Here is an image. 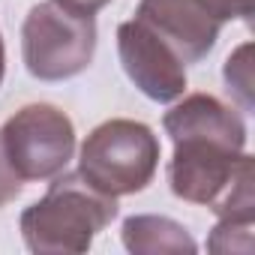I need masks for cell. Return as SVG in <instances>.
<instances>
[{
    "mask_svg": "<svg viewBox=\"0 0 255 255\" xmlns=\"http://www.w3.org/2000/svg\"><path fill=\"white\" fill-rule=\"evenodd\" d=\"M162 129L174 144L168 162L171 192L210 207L219 219L252 222V156L246 153L240 111L210 93H189L165 111Z\"/></svg>",
    "mask_w": 255,
    "mask_h": 255,
    "instance_id": "cell-1",
    "label": "cell"
},
{
    "mask_svg": "<svg viewBox=\"0 0 255 255\" xmlns=\"http://www.w3.org/2000/svg\"><path fill=\"white\" fill-rule=\"evenodd\" d=\"M117 216V198L93 189L78 171L57 174L48 192L21 213V237L30 252H87L93 237Z\"/></svg>",
    "mask_w": 255,
    "mask_h": 255,
    "instance_id": "cell-2",
    "label": "cell"
},
{
    "mask_svg": "<svg viewBox=\"0 0 255 255\" xmlns=\"http://www.w3.org/2000/svg\"><path fill=\"white\" fill-rule=\"evenodd\" d=\"M159 168V138L141 120L114 117L84 138L78 174L99 192L120 198L147 189Z\"/></svg>",
    "mask_w": 255,
    "mask_h": 255,
    "instance_id": "cell-3",
    "label": "cell"
},
{
    "mask_svg": "<svg viewBox=\"0 0 255 255\" xmlns=\"http://www.w3.org/2000/svg\"><path fill=\"white\" fill-rule=\"evenodd\" d=\"M96 51L93 15L66 9L54 0L30 6L21 24V60L39 81H66L81 75Z\"/></svg>",
    "mask_w": 255,
    "mask_h": 255,
    "instance_id": "cell-4",
    "label": "cell"
},
{
    "mask_svg": "<svg viewBox=\"0 0 255 255\" xmlns=\"http://www.w3.org/2000/svg\"><path fill=\"white\" fill-rule=\"evenodd\" d=\"M252 15V0H141L135 21L147 24L186 66L201 63L225 21Z\"/></svg>",
    "mask_w": 255,
    "mask_h": 255,
    "instance_id": "cell-5",
    "label": "cell"
},
{
    "mask_svg": "<svg viewBox=\"0 0 255 255\" xmlns=\"http://www.w3.org/2000/svg\"><path fill=\"white\" fill-rule=\"evenodd\" d=\"M0 141L21 180H48L75 153V126L57 105L30 102L0 126Z\"/></svg>",
    "mask_w": 255,
    "mask_h": 255,
    "instance_id": "cell-6",
    "label": "cell"
},
{
    "mask_svg": "<svg viewBox=\"0 0 255 255\" xmlns=\"http://www.w3.org/2000/svg\"><path fill=\"white\" fill-rule=\"evenodd\" d=\"M120 66L147 99L174 102L186 90V63L141 21L129 18L117 27Z\"/></svg>",
    "mask_w": 255,
    "mask_h": 255,
    "instance_id": "cell-7",
    "label": "cell"
},
{
    "mask_svg": "<svg viewBox=\"0 0 255 255\" xmlns=\"http://www.w3.org/2000/svg\"><path fill=\"white\" fill-rule=\"evenodd\" d=\"M123 246L135 255L195 252L189 231L168 216H129L123 222Z\"/></svg>",
    "mask_w": 255,
    "mask_h": 255,
    "instance_id": "cell-8",
    "label": "cell"
},
{
    "mask_svg": "<svg viewBox=\"0 0 255 255\" xmlns=\"http://www.w3.org/2000/svg\"><path fill=\"white\" fill-rule=\"evenodd\" d=\"M249 54H252V45L243 42L234 54H228L225 60V84H228V93L234 90L240 96V105L243 108H252V63H249Z\"/></svg>",
    "mask_w": 255,
    "mask_h": 255,
    "instance_id": "cell-9",
    "label": "cell"
},
{
    "mask_svg": "<svg viewBox=\"0 0 255 255\" xmlns=\"http://www.w3.org/2000/svg\"><path fill=\"white\" fill-rule=\"evenodd\" d=\"M21 186H24V180L15 174V168H12V162L3 150V141H0V207L15 201L21 195Z\"/></svg>",
    "mask_w": 255,
    "mask_h": 255,
    "instance_id": "cell-10",
    "label": "cell"
},
{
    "mask_svg": "<svg viewBox=\"0 0 255 255\" xmlns=\"http://www.w3.org/2000/svg\"><path fill=\"white\" fill-rule=\"evenodd\" d=\"M54 3H60L66 9H75V12H84V15H96L105 3H111V0H54Z\"/></svg>",
    "mask_w": 255,
    "mask_h": 255,
    "instance_id": "cell-11",
    "label": "cell"
},
{
    "mask_svg": "<svg viewBox=\"0 0 255 255\" xmlns=\"http://www.w3.org/2000/svg\"><path fill=\"white\" fill-rule=\"evenodd\" d=\"M6 75V48H3V36H0V84H3Z\"/></svg>",
    "mask_w": 255,
    "mask_h": 255,
    "instance_id": "cell-12",
    "label": "cell"
}]
</instances>
